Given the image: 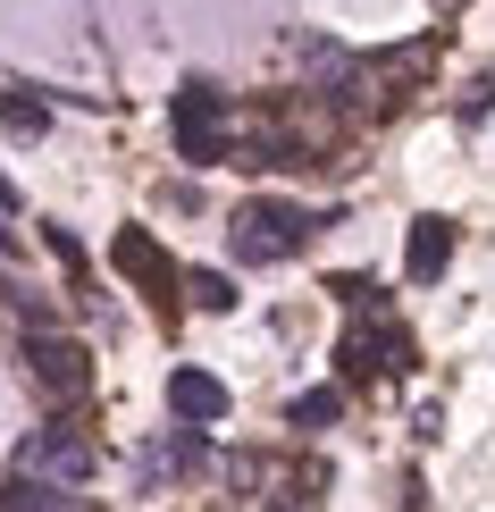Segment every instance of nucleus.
I'll return each mask as SVG.
<instances>
[{
	"label": "nucleus",
	"mask_w": 495,
	"mask_h": 512,
	"mask_svg": "<svg viewBox=\"0 0 495 512\" xmlns=\"http://www.w3.org/2000/svg\"><path fill=\"white\" fill-rule=\"evenodd\" d=\"M319 227H328V219L303 210V202H244L227 219V244H235V261H244V269H277V261H294Z\"/></svg>",
	"instance_id": "nucleus-1"
},
{
	"label": "nucleus",
	"mask_w": 495,
	"mask_h": 512,
	"mask_svg": "<svg viewBox=\"0 0 495 512\" xmlns=\"http://www.w3.org/2000/svg\"><path fill=\"white\" fill-rule=\"evenodd\" d=\"M168 135H177L185 168H219L227 160V93L210 76H185L177 93H168Z\"/></svg>",
	"instance_id": "nucleus-2"
},
{
	"label": "nucleus",
	"mask_w": 495,
	"mask_h": 512,
	"mask_svg": "<svg viewBox=\"0 0 495 512\" xmlns=\"http://www.w3.org/2000/svg\"><path fill=\"white\" fill-rule=\"evenodd\" d=\"M17 471L26 479H59V487H84L93 479V437L68 429V420H51V429H34L17 445Z\"/></svg>",
	"instance_id": "nucleus-3"
},
{
	"label": "nucleus",
	"mask_w": 495,
	"mask_h": 512,
	"mask_svg": "<svg viewBox=\"0 0 495 512\" xmlns=\"http://www.w3.org/2000/svg\"><path fill=\"white\" fill-rule=\"evenodd\" d=\"M26 370H34V387H42V395H59V403L93 387V353H84L76 336H51V328H34V336H26Z\"/></svg>",
	"instance_id": "nucleus-4"
},
{
	"label": "nucleus",
	"mask_w": 495,
	"mask_h": 512,
	"mask_svg": "<svg viewBox=\"0 0 495 512\" xmlns=\"http://www.w3.org/2000/svg\"><path fill=\"white\" fill-rule=\"evenodd\" d=\"M110 269L126 277V286H143V294L168 311V294H177V261L160 252V236H143V227H118V236H110Z\"/></svg>",
	"instance_id": "nucleus-5"
},
{
	"label": "nucleus",
	"mask_w": 495,
	"mask_h": 512,
	"mask_svg": "<svg viewBox=\"0 0 495 512\" xmlns=\"http://www.w3.org/2000/svg\"><path fill=\"white\" fill-rule=\"evenodd\" d=\"M227 387L210 370H193V361H177V370H168V420H185V429H219L227 420Z\"/></svg>",
	"instance_id": "nucleus-6"
},
{
	"label": "nucleus",
	"mask_w": 495,
	"mask_h": 512,
	"mask_svg": "<svg viewBox=\"0 0 495 512\" xmlns=\"http://www.w3.org/2000/svg\"><path fill=\"white\" fill-rule=\"evenodd\" d=\"M344 378H370V370H403V361H412V336H403L395 328V319H378L370 311V328H353V336H344Z\"/></svg>",
	"instance_id": "nucleus-7"
},
{
	"label": "nucleus",
	"mask_w": 495,
	"mask_h": 512,
	"mask_svg": "<svg viewBox=\"0 0 495 512\" xmlns=\"http://www.w3.org/2000/svg\"><path fill=\"white\" fill-rule=\"evenodd\" d=\"M445 261H454V219H445V210H428V219H412V244H403V277H412V286H437Z\"/></svg>",
	"instance_id": "nucleus-8"
},
{
	"label": "nucleus",
	"mask_w": 495,
	"mask_h": 512,
	"mask_svg": "<svg viewBox=\"0 0 495 512\" xmlns=\"http://www.w3.org/2000/svg\"><path fill=\"white\" fill-rule=\"evenodd\" d=\"M0 126H9L17 143L51 135V101H42V84H0Z\"/></svg>",
	"instance_id": "nucleus-9"
},
{
	"label": "nucleus",
	"mask_w": 495,
	"mask_h": 512,
	"mask_svg": "<svg viewBox=\"0 0 495 512\" xmlns=\"http://www.w3.org/2000/svg\"><path fill=\"white\" fill-rule=\"evenodd\" d=\"M0 512H84L59 479H9L0 487Z\"/></svg>",
	"instance_id": "nucleus-10"
},
{
	"label": "nucleus",
	"mask_w": 495,
	"mask_h": 512,
	"mask_svg": "<svg viewBox=\"0 0 495 512\" xmlns=\"http://www.w3.org/2000/svg\"><path fill=\"white\" fill-rule=\"evenodd\" d=\"M177 286H185L202 311H235V277H227V269H185Z\"/></svg>",
	"instance_id": "nucleus-11"
},
{
	"label": "nucleus",
	"mask_w": 495,
	"mask_h": 512,
	"mask_svg": "<svg viewBox=\"0 0 495 512\" xmlns=\"http://www.w3.org/2000/svg\"><path fill=\"white\" fill-rule=\"evenodd\" d=\"M294 429H336V420H344V395L336 387H311V395H294Z\"/></svg>",
	"instance_id": "nucleus-12"
},
{
	"label": "nucleus",
	"mask_w": 495,
	"mask_h": 512,
	"mask_svg": "<svg viewBox=\"0 0 495 512\" xmlns=\"http://www.w3.org/2000/svg\"><path fill=\"white\" fill-rule=\"evenodd\" d=\"M328 294L344 311H378V277H361V269H344V277H328Z\"/></svg>",
	"instance_id": "nucleus-13"
},
{
	"label": "nucleus",
	"mask_w": 495,
	"mask_h": 512,
	"mask_svg": "<svg viewBox=\"0 0 495 512\" xmlns=\"http://www.w3.org/2000/svg\"><path fill=\"white\" fill-rule=\"evenodd\" d=\"M42 244H51V261L68 269V277H76V294H84V244L68 236V227H42Z\"/></svg>",
	"instance_id": "nucleus-14"
},
{
	"label": "nucleus",
	"mask_w": 495,
	"mask_h": 512,
	"mask_svg": "<svg viewBox=\"0 0 495 512\" xmlns=\"http://www.w3.org/2000/svg\"><path fill=\"white\" fill-rule=\"evenodd\" d=\"M0 252H17V194L0 185Z\"/></svg>",
	"instance_id": "nucleus-15"
},
{
	"label": "nucleus",
	"mask_w": 495,
	"mask_h": 512,
	"mask_svg": "<svg viewBox=\"0 0 495 512\" xmlns=\"http://www.w3.org/2000/svg\"><path fill=\"white\" fill-rule=\"evenodd\" d=\"M487 101H495V76H479V84L462 93V118H487Z\"/></svg>",
	"instance_id": "nucleus-16"
}]
</instances>
